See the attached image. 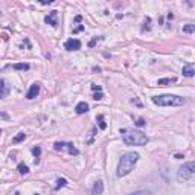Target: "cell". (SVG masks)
<instances>
[{
    "instance_id": "cell-1",
    "label": "cell",
    "mask_w": 195,
    "mask_h": 195,
    "mask_svg": "<svg viewBox=\"0 0 195 195\" xmlns=\"http://www.w3.org/2000/svg\"><path fill=\"white\" fill-rule=\"evenodd\" d=\"M121 134L122 139L127 145H134V146H142V145H146L148 137L146 134H143L142 131H136V130H130V128H122L121 130Z\"/></svg>"
},
{
    "instance_id": "cell-2",
    "label": "cell",
    "mask_w": 195,
    "mask_h": 195,
    "mask_svg": "<svg viewBox=\"0 0 195 195\" xmlns=\"http://www.w3.org/2000/svg\"><path fill=\"white\" fill-rule=\"evenodd\" d=\"M137 160H139V154L137 152H127V154H124L121 157V160H119V165H118V175L119 177L128 175L134 169Z\"/></svg>"
},
{
    "instance_id": "cell-3",
    "label": "cell",
    "mask_w": 195,
    "mask_h": 195,
    "mask_svg": "<svg viewBox=\"0 0 195 195\" xmlns=\"http://www.w3.org/2000/svg\"><path fill=\"white\" fill-rule=\"evenodd\" d=\"M151 101L155 105L160 107H180L186 102L185 98L177 96V95H162V96H152Z\"/></svg>"
},
{
    "instance_id": "cell-4",
    "label": "cell",
    "mask_w": 195,
    "mask_h": 195,
    "mask_svg": "<svg viewBox=\"0 0 195 195\" xmlns=\"http://www.w3.org/2000/svg\"><path fill=\"white\" fill-rule=\"evenodd\" d=\"M194 174H195V163L194 162H188L183 166H180V169L177 172V180L191 183V181L194 180Z\"/></svg>"
},
{
    "instance_id": "cell-5",
    "label": "cell",
    "mask_w": 195,
    "mask_h": 195,
    "mask_svg": "<svg viewBox=\"0 0 195 195\" xmlns=\"http://www.w3.org/2000/svg\"><path fill=\"white\" fill-rule=\"evenodd\" d=\"M57 17H58V11H50V12H49V15L44 17V21H46L47 24H50L52 28H57V26H58V20H57Z\"/></svg>"
},
{
    "instance_id": "cell-6",
    "label": "cell",
    "mask_w": 195,
    "mask_h": 195,
    "mask_svg": "<svg viewBox=\"0 0 195 195\" xmlns=\"http://www.w3.org/2000/svg\"><path fill=\"white\" fill-rule=\"evenodd\" d=\"M64 47H66L67 50H78V49H81V41L79 40H76V38H69V40L64 43Z\"/></svg>"
},
{
    "instance_id": "cell-7",
    "label": "cell",
    "mask_w": 195,
    "mask_h": 195,
    "mask_svg": "<svg viewBox=\"0 0 195 195\" xmlns=\"http://www.w3.org/2000/svg\"><path fill=\"white\" fill-rule=\"evenodd\" d=\"M38 93H40V85H38V84H32L31 88H29V92H28V95H26V98H28V99H34V98L38 96Z\"/></svg>"
},
{
    "instance_id": "cell-8",
    "label": "cell",
    "mask_w": 195,
    "mask_h": 195,
    "mask_svg": "<svg viewBox=\"0 0 195 195\" xmlns=\"http://www.w3.org/2000/svg\"><path fill=\"white\" fill-rule=\"evenodd\" d=\"M102 192H104V183H102V180L95 181L93 189H92V194H93V195H102Z\"/></svg>"
},
{
    "instance_id": "cell-9",
    "label": "cell",
    "mask_w": 195,
    "mask_h": 195,
    "mask_svg": "<svg viewBox=\"0 0 195 195\" xmlns=\"http://www.w3.org/2000/svg\"><path fill=\"white\" fill-rule=\"evenodd\" d=\"M8 93H9V87L6 85V82H5L3 79H0V99L6 98Z\"/></svg>"
},
{
    "instance_id": "cell-10",
    "label": "cell",
    "mask_w": 195,
    "mask_h": 195,
    "mask_svg": "<svg viewBox=\"0 0 195 195\" xmlns=\"http://www.w3.org/2000/svg\"><path fill=\"white\" fill-rule=\"evenodd\" d=\"M177 82V78L175 76H171V78H163V79H159L157 85L163 87V85H169V84H175Z\"/></svg>"
},
{
    "instance_id": "cell-11",
    "label": "cell",
    "mask_w": 195,
    "mask_h": 195,
    "mask_svg": "<svg viewBox=\"0 0 195 195\" xmlns=\"http://www.w3.org/2000/svg\"><path fill=\"white\" fill-rule=\"evenodd\" d=\"M195 73V69H194V64H186V66H183V75L188 76V78H192Z\"/></svg>"
},
{
    "instance_id": "cell-12",
    "label": "cell",
    "mask_w": 195,
    "mask_h": 195,
    "mask_svg": "<svg viewBox=\"0 0 195 195\" xmlns=\"http://www.w3.org/2000/svg\"><path fill=\"white\" fill-rule=\"evenodd\" d=\"M75 111H76L78 114H84V113H87V111H88V105H87L85 102H79V104H76Z\"/></svg>"
},
{
    "instance_id": "cell-13",
    "label": "cell",
    "mask_w": 195,
    "mask_h": 195,
    "mask_svg": "<svg viewBox=\"0 0 195 195\" xmlns=\"http://www.w3.org/2000/svg\"><path fill=\"white\" fill-rule=\"evenodd\" d=\"M12 69H14V70H29V64L28 63H17V64H12V66H11Z\"/></svg>"
},
{
    "instance_id": "cell-14",
    "label": "cell",
    "mask_w": 195,
    "mask_h": 195,
    "mask_svg": "<svg viewBox=\"0 0 195 195\" xmlns=\"http://www.w3.org/2000/svg\"><path fill=\"white\" fill-rule=\"evenodd\" d=\"M17 171H18L21 175H26V174H29V166H28V165H24V163H18Z\"/></svg>"
},
{
    "instance_id": "cell-15",
    "label": "cell",
    "mask_w": 195,
    "mask_h": 195,
    "mask_svg": "<svg viewBox=\"0 0 195 195\" xmlns=\"http://www.w3.org/2000/svg\"><path fill=\"white\" fill-rule=\"evenodd\" d=\"M32 154L35 157V163H38V162H40V155H41V148L40 146H34L32 148Z\"/></svg>"
},
{
    "instance_id": "cell-16",
    "label": "cell",
    "mask_w": 195,
    "mask_h": 195,
    "mask_svg": "<svg viewBox=\"0 0 195 195\" xmlns=\"http://www.w3.org/2000/svg\"><path fill=\"white\" fill-rule=\"evenodd\" d=\"M96 122H98V125H99L101 130H105V128H107V124H105V121H104V114H99V116H98Z\"/></svg>"
},
{
    "instance_id": "cell-17",
    "label": "cell",
    "mask_w": 195,
    "mask_h": 195,
    "mask_svg": "<svg viewBox=\"0 0 195 195\" xmlns=\"http://www.w3.org/2000/svg\"><path fill=\"white\" fill-rule=\"evenodd\" d=\"M66 146H67V149H69V154H70V155H78V154H79V151H78V149L75 148V145H73V143H70V142H69V143H66Z\"/></svg>"
},
{
    "instance_id": "cell-18",
    "label": "cell",
    "mask_w": 195,
    "mask_h": 195,
    "mask_svg": "<svg viewBox=\"0 0 195 195\" xmlns=\"http://www.w3.org/2000/svg\"><path fill=\"white\" fill-rule=\"evenodd\" d=\"M64 186H67V180H66V178H58V180H57L55 191H58V189H61V188H64Z\"/></svg>"
},
{
    "instance_id": "cell-19",
    "label": "cell",
    "mask_w": 195,
    "mask_h": 195,
    "mask_svg": "<svg viewBox=\"0 0 195 195\" xmlns=\"http://www.w3.org/2000/svg\"><path fill=\"white\" fill-rule=\"evenodd\" d=\"M183 31L185 34H192L194 31H195V24H192V23H189V24H186V26H183Z\"/></svg>"
},
{
    "instance_id": "cell-20",
    "label": "cell",
    "mask_w": 195,
    "mask_h": 195,
    "mask_svg": "<svg viewBox=\"0 0 195 195\" xmlns=\"http://www.w3.org/2000/svg\"><path fill=\"white\" fill-rule=\"evenodd\" d=\"M26 139V134L24 133H18L14 139H12V143H20V142H23Z\"/></svg>"
},
{
    "instance_id": "cell-21",
    "label": "cell",
    "mask_w": 195,
    "mask_h": 195,
    "mask_svg": "<svg viewBox=\"0 0 195 195\" xmlns=\"http://www.w3.org/2000/svg\"><path fill=\"white\" fill-rule=\"evenodd\" d=\"M149 24H151V18H149V17H146V18H145V26L142 28V31H145V29H146V31H149V29H151V26H149Z\"/></svg>"
},
{
    "instance_id": "cell-22",
    "label": "cell",
    "mask_w": 195,
    "mask_h": 195,
    "mask_svg": "<svg viewBox=\"0 0 195 195\" xmlns=\"http://www.w3.org/2000/svg\"><path fill=\"white\" fill-rule=\"evenodd\" d=\"M64 146H66V143H64V142H55V145H54V148H55L57 151H60V149H63Z\"/></svg>"
},
{
    "instance_id": "cell-23",
    "label": "cell",
    "mask_w": 195,
    "mask_h": 195,
    "mask_svg": "<svg viewBox=\"0 0 195 195\" xmlns=\"http://www.w3.org/2000/svg\"><path fill=\"white\" fill-rule=\"evenodd\" d=\"M99 40H102V37H95L93 40H92V41L88 43V47H95V44H96V43H98Z\"/></svg>"
},
{
    "instance_id": "cell-24",
    "label": "cell",
    "mask_w": 195,
    "mask_h": 195,
    "mask_svg": "<svg viewBox=\"0 0 195 195\" xmlns=\"http://www.w3.org/2000/svg\"><path fill=\"white\" fill-rule=\"evenodd\" d=\"M102 98H104V93H102V92H98V93L93 95V99H95V101H101Z\"/></svg>"
},
{
    "instance_id": "cell-25",
    "label": "cell",
    "mask_w": 195,
    "mask_h": 195,
    "mask_svg": "<svg viewBox=\"0 0 195 195\" xmlns=\"http://www.w3.org/2000/svg\"><path fill=\"white\" fill-rule=\"evenodd\" d=\"M92 90L93 92H102V87L98 85V84H92Z\"/></svg>"
},
{
    "instance_id": "cell-26",
    "label": "cell",
    "mask_w": 195,
    "mask_h": 195,
    "mask_svg": "<svg viewBox=\"0 0 195 195\" xmlns=\"http://www.w3.org/2000/svg\"><path fill=\"white\" fill-rule=\"evenodd\" d=\"M136 125H137V127H143V125H145V119L139 118V119H137V122H136Z\"/></svg>"
},
{
    "instance_id": "cell-27",
    "label": "cell",
    "mask_w": 195,
    "mask_h": 195,
    "mask_svg": "<svg viewBox=\"0 0 195 195\" xmlns=\"http://www.w3.org/2000/svg\"><path fill=\"white\" fill-rule=\"evenodd\" d=\"M130 195H149L148 192H145V191H139V192H134V194H130Z\"/></svg>"
},
{
    "instance_id": "cell-28",
    "label": "cell",
    "mask_w": 195,
    "mask_h": 195,
    "mask_svg": "<svg viewBox=\"0 0 195 195\" xmlns=\"http://www.w3.org/2000/svg\"><path fill=\"white\" fill-rule=\"evenodd\" d=\"M82 29H84V26H78V28H76V29L73 31V34H76V32H79V31H82Z\"/></svg>"
},
{
    "instance_id": "cell-29",
    "label": "cell",
    "mask_w": 195,
    "mask_h": 195,
    "mask_svg": "<svg viewBox=\"0 0 195 195\" xmlns=\"http://www.w3.org/2000/svg\"><path fill=\"white\" fill-rule=\"evenodd\" d=\"M81 20H82V17H81V15H76V17H75V21H76V23H79Z\"/></svg>"
},
{
    "instance_id": "cell-30",
    "label": "cell",
    "mask_w": 195,
    "mask_h": 195,
    "mask_svg": "<svg viewBox=\"0 0 195 195\" xmlns=\"http://www.w3.org/2000/svg\"><path fill=\"white\" fill-rule=\"evenodd\" d=\"M14 195H20V194H18V192H14Z\"/></svg>"
},
{
    "instance_id": "cell-31",
    "label": "cell",
    "mask_w": 195,
    "mask_h": 195,
    "mask_svg": "<svg viewBox=\"0 0 195 195\" xmlns=\"http://www.w3.org/2000/svg\"><path fill=\"white\" fill-rule=\"evenodd\" d=\"M0 134H2V130H0Z\"/></svg>"
}]
</instances>
